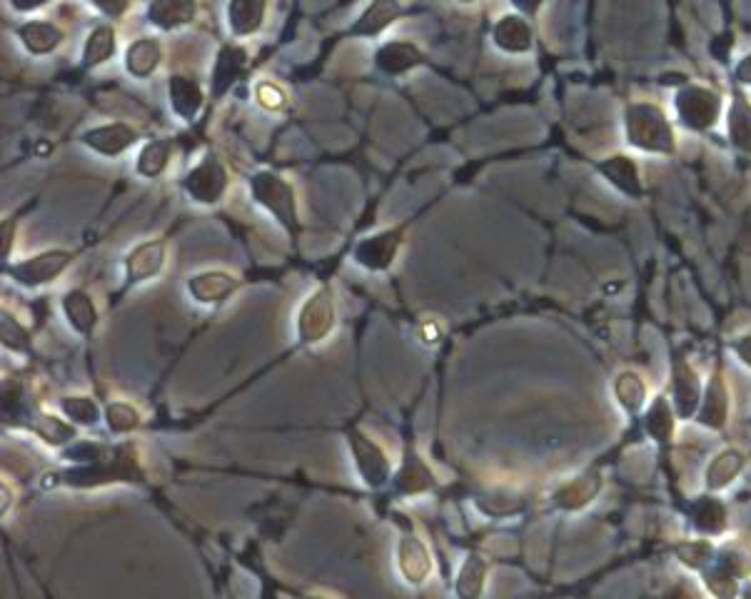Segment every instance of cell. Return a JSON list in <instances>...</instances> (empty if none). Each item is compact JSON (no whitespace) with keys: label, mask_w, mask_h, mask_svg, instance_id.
Wrapping results in <instances>:
<instances>
[{"label":"cell","mask_w":751,"mask_h":599,"mask_svg":"<svg viewBox=\"0 0 751 599\" xmlns=\"http://www.w3.org/2000/svg\"><path fill=\"white\" fill-rule=\"evenodd\" d=\"M627 140L639 150L649 153H674V133L662 110L652 103H632L624 115Z\"/></svg>","instance_id":"obj_1"},{"label":"cell","mask_w":751,"mask_h":599,"mask_svg":"<svg viewBox=\"0 0 751 599\" xmlns=\"http://www.w3.org/2000/svg\"><path fill=\"white\" fill-rule=\"evenodd\" d=\"M677 113L687 128L709 130L722 113V100L714 90L702 88V85H687L677 95Z\"/></svg>","instance_id":"obj_2"},{"label":"cell","mask_w":751,"mask_h":599,"mask_svg":"<svg viewBox=\"0 0 751 599\" xmlns=\"http://www.w3.org/2000/svg\"><path fill=\"white\" fill-rule=\"evenodd\" d=\"M252 195L257 198V203L265 205L287 230L297 228V215H295V200H292V188L285 180L277 178L275 173H257L250 180Z\"/></svg>","instance_id":"obj_3"},{"label":"cell","mask_w":751,"mask_h":599,"mask_svg":"<svg viewBox=\"0 0 751 599\" xmlns=\"http://www.w3.org/2000/svg\"><path fill=\"white\" fill-rule=\"evenodd\" d=\"M225 185H228V175H225V168L220 165V160L213 158V155L203 158V163L195 165L183 180L185 193L205 205L218 203L220 195L225 193Z\"/></svg>","instance_id":"obj_4"},{"label":"cell","mask_w":751,"mask_h":599,"mask_svg":"<svg viewBox=\"0 0 751 599\" xmlns=\"http://www.w3.org/2000/svg\"><path fill=\"white\" fill-rule=\"evenodd\" d=\"M130 477V460L128 457H118V460H108L100 452L95 460L83 462L75 470H68L60 475V482L63 485H73V487H90V485H100V482H113V480H128Z\"/></svg>","instance_id":"obj_5"},{"label":"cell","mask_w":751,"mask_h":599,"mask_svg":"<svg viewBox=\"0 0 751 599\" xmlns=\"http://www.w3.org/2000/svg\"><path fill=\"white\" fill-rule=\"evenodd\" d=\"M68 263L70 253H65V250H53V253H43L33 260H25V263L20 265H10V268H5V273L13 275L18 283L35 288V285H43L48 283V280L58 278Z\"/></svg>","instance_id":"obj_6"},{"label":"cell","mask_w":751,"mask_h":599,"mask_svg":"<svg viewBox=\"0 0 751 599\" xmlns=\"http://www.w3.org/2000/svg\"><path fill=\"white\" fill-rule=\"evenodd\" d=\"M402 15L400 0H372L365 13L350 28L352 38H375Z\"/></svg>","instance_id":"obj_7"},{"label":"cell","mask_w":751,"mask_h":599,"mask_svg":"<svg viewBox=\"0 0 751 599\" xmlns=\"http://www.w3.org/2000/svg\"><path fill=\"white\" fill-rule=\"evenodd\" d=\"M245 63H248V50L240 48V45L228 43L220 48L218 63L213 70V95L215 98H223L230 88L240 80V75L245 73Z\"/></svg>","instance_id":"obj_8"},{"label":"cell","mask_w":751,"mask_h":599,"mask_svg":"<svg viewBox=\"0 0 751 599\" xmlns=\"http://www.w3.org/2000/svg\"><path fill=\"white\" fill-rule=\"evenodd\" d=\"M377 68L387 75H402L407 70L417 68V65L425 63V55L417 48L415 43H407V40H390V43L382 45L375 55Z\"/></svg>","instance_id":"obj_9"},{"label":"cell","mask_w":751,"mask_h":599,"mask_svg":"<svg viewBox=\"0 0 751 599\" xmlns=\"http://www.w3.org/2000/svg\"><path fill=\"white\" fill-rule=\"evenodd\" d=\"M135 140H138V133L125 123L103 125V128H93L83 135V143L88 148H93L100 155H110V158L128 150Z\"/></svg>","instance_id":"obj_10"},{"label":"cell","mask_w":751,"mask_h":599,"mask_svg":"<svg viewBox=\"0 0 751 599\" xmlns=\"http://www.w3.org/2000/svg\"><path fill=\"white\" fill-rule=\"evenodd\" d=\"M492 38L504 53H527L532 48V28L519 15H504L492 30Z\"/></svg>","instance_id":"obj_11"},{"label":"cell","mask_w":751,"mask_h":599,"mask_svg":"<svg viewBox=\"0 0 751 599\" xmlns=\"http://www.w3.org/2000/svg\"><path fill=\"white\" fill-rule=\"evenodd\" d=\"M195 18V0H153L148 5V20L160 30L188 25Z\"/></svg>","instance_id":"obj_12"},{"label":"cell","mask_w":751,"mask_h":599,"mask_svg":"<svg viewBox=\"0 0 751 599\" xmlns=\"http://www.w3.org/2000/svg\"><path fill=\"white\" fill-rule=\"evenodd\" d=\"M397 245H400V235H397L395 230H387V233L377 235V238L360 243V248L355 250V258L357 263L365 265V268L382 270L392 263Z\"/></svg>","instance_id":"obj_13"},{"label":"cell","mask_w":751,"mask_h":599,"mask_svg":"<svg viewBox=\"0 0 751 599\" xmlns=\"http://www.w3.org/2000/svg\"><path fill=\"white\" fill-rule=\"evenodd\" d=\"M168 90H170V103H173V110L183 120H193L195 115H198V110L203 108L205 95H203V88H200L195 80L183 78V75H173L168 83Z\"/></svg>","instance_id":"obj_14"},{"label":"cell","mask_w":751,"mask_h":599,"mask_svg":"<svg viewBox=\"0 0 751 599\" xmlns=\"http://www.w3.org/2000/svg\"><path fill=\"white\" fill-rule=\"evenodd\" d=\"M262 20H265V0H230L228 23L235 35L245 38L257 33Z\"/></svg>","instance_id":"obj_15"},{"label":"cell","mask_w":751,"mask_h":599,"mask_svg":"<svg viewBox=\"0 0 751 599\" xmlns=\"http://www.w3.org/2000/svg\"><path fill=\"white\" fill-rule=\"evenodd\" d=\"M163 60V50L155 38H140L125 53V68L135 78H148L150 73H155V68Z\"/></svg>","instance_id":"obj_16"},{"label":"cell","mask_w":751,"mask_h":599,"mask_svg":"<svg viewBox=\"0 0 751 599\" xmlns=\"http://www.w3.org/2000/svg\"><path fill=\"white\" fill-rule=\"evenodd\" d=\"M352 447H355L357 465H360V472L365 475L367 485L380 487L387 480V462L382 457V452L372 442H367L365 437L357 435V432H352Z\"/></svg>","instance_id":"obj_17"},{"label":"cell","mask_w":751,"mask_h":599,"mask_svg":"<svg viewBox=\"0 0 751 599\" xmlns=\"http://www.w3.org/2000/svg\"><path fill=\"white\" fill-rule=\"evenodd\" d=\"M163 265V243H145L140 248H135L133 253L128 255V263H125V270H128V283H143V280L153 278L155 273Z\"/></svg>","instance_id":"obj_18"},{"label":"cell","mask_w":751,"mask_h":599,"mask_svg":"<svg viewBox=\"0 0 751 599\" xmlns=\"http://www.w3.org/2000/svg\"><path fill=\"white\" fill-rule=\"evenodd\" d=\"M20 40H23L25 48L33 55H45L50 50H55L63 40V30L53 23H45V20H35V23H25L18 30Z\"/></svg>","instance_id":"obj_19"},{"label":"cell","mask_w":751,"mask_h":599,"mask_svg":"<svg viewBox=\"0 0 751 599\" xmlns=\"http://www.w3.org/2000/svg\"><path fill=\"white\" fill-rule=\"evenodd\" d=\"M115 30L110 25H98L93 33L88 35L83 48V65L85 68H98L105 60L115 55Z\"/></svg>","instance_id":"obj_20"},{"label":"cell","mask_w":751,"mask_h":599,"mask_svg":"<svg viewBox=\"0 0 751 599\" xmlns=\"http://www.w3.org/2000/svg\"><path fill=\"white\" fill-rule=\"evenodd\" d=\"M729 135L737 148L751 153V105L742 93H734L732 110H729Z\"/></svg>","instance_id":"obj_21"},{"label":"cell","mask_w":751,"mask_h":599,"mask_svg":"<svg viewBox=\"0 0 751 599\" xmlns=\"http://www.w3.org/2000/svg\"><path fill=\"white\" fill-rule=\"evenodd\" d=\"M599 173L607 175V178L612 180L617 188H622L624 193H629V195L642 193V188H639L637 168H634V163L629 158H622V155H617V158L604 160V163H599Z\"/></svg>","instance_id":"obj_22"},{"label":"cell","mask_w":751,"mask_h":599,"mask_svg":"<svg viewBox=\"0 0 751 599\" xmlns=\"http://www.w3.org/2000/svg\"><path fill=\"white\" fill-rule=\"evenodd\" d=\"M63 307H65V315L70 317V322H73L75 330L85 332V335L93 330L98 315H95V307H93V302H90L88 295L80 293V290H73V293L65 295Z\"/></svg>","instance_id":"obj_23"},{"label":"cell","mask_w":751,"mask_h":599,"mask_svg":"<svg viewBox=\"0 0 751 599\" xmlns=\"http://www.w3.org/2000/svg\"><path fill=\"white\" fill-rule=\"evenodd\" d=\"M674 395H677L679 412H682L684 417H687L689 412H694V407H697V400H699V382H697V377H694V372L689 370L687 365H682V362H677Z\"/></svg>","instance_id":"obj_24"},{"label":"cell","mask_w":751,"mask_h":599,"mask_svg":"<svg viewBox=\"0 0 751 599\" xmlns=\"http://www.w3.org/2000/svg\"><path fill=\"white\" fill-rule=\"evenodd\" d=\"M168 155H170L168 140H150L138 158V173L145 175V178H155V175L163 173L165 165H168Z\"/></svg>","instance_id":"obj_25"},{"label":"cell","mask_w":751,"mask_h":599,"mask_svg":"<svg viewBox=\"0 0 751 599\" xmlns=\"http://www.w3.org/2000/svg\"><path fill=\"white\" fill-rule=\"evenodd\" d=\"M694 520L697 527L704 532H722L724 530V507L714 500H704L694 507Z\"/></svg>","instance_id":"obj_26"},{"label":"cell","mask_w":751,"mask_h":599,"mask_svg":"<svg viewBox=\"0 0 751 599\" xmlns=\"http://www.w3.org/2000/svg\"><path fill=\"white\" fill-rule=\"evenodd\" d=\"M739 467H742V457H739L737 452H724V455L714 462L712 470H709V487L727 485V482L737 475Z\"/></svg>","instance_id":"obj_27"},{"label":"cell","mask_w":751,"mask_h":599,"mask_svg":"<svg viewBox=\"0 0 751 599\" xmlns=\"http://www.w3.org/2000/svg\"><path fill=\"white\" fill-rule=\"evenodd\" d=\"M63 412L70 420H78L83 425H93L98 422V405L93 400H85V397H68V400L60 402Z\"/></svg>","instance_id":"obj_28"},{"label":"cell","mask_w":751,"mask_h":599,"mask_svg":"<svg viewBox=\"0 0 751 599\" xmlns=\"http://www.w3.org/2000/svg\"><path fill=\"white\" fill-rule=\"evenodd\" d=\"M647 430L662 442L667 440L669 432H672V412H669L667 402H664V400H657V405H654L652 412H649Z\"/></svg>","instance_id":"obj_29"},{"label":"cell","mask_w":751,"mask_h":599,"mask_svg":"<svg viewBox=\"0 0 751 599\" xmlns=\"http://www.w3.org/2000/svg\"><path fill=\"white\" fill-rule=\"evenodd\" d=\"M200 283L208 285V290H200V293H195V298H198L200 302H218L223 300L225 295L233 290V280L228 278V275H220V273H213V283H208V275H200Z\"/></svg>","instance_id":"obj_30"},{"label":"cell","mask_w":751,"mask_h":599,"mask_svg":"<svg viewBox=\"0 0 751 599\" xmlns=\"http://www.w3.org/2000/svg\"><path fill=\"white\" fill-rule=\"evenodd\" d=\"M108 425L113 427L115 432L130 430V427L138 425V412H135L130 405H110Z\"/></svg>","instance_id":"obj_31"},{"label":"cell","mask_w":751,"mask_h":599,"mask_svg":"<svg viewBox=\"0 0 751 599\" xmlns=\"http://www.w3.org/2000/svg\"><path fill=\"white\" fill-rule=\"evenodd\" d=\"M724 410H727V402H724V392H722V385H714V395L707 400V410H704L702 415V422H707V425L712 427H719L724 422Z\"/></svg>","instance_id":"obj_32"},{"label":"cell","mask_w":751,"mask_h":599,"mask_svg":"<svg viewBox=\"0 0 751 599\" xmlns=\"http://www.w3.org/2000/svg\"><path fill=\"white\" fill-rule=\"evenodd\" d=\"M257 100H260L265 108L277 110V108H282V103H285V95L280 93V88H277V85L265 83V85H260V88H257Z\"/></svg>","instance_id":"obj_33"},{"label":"cell","mask_w":751,"mask_h":599,"mask_svg":"<svg viewBox=\"0 0 751 599\" xmlns=\"http://www.w3.org/2000/svg\"><path fill=\"white\" fill-rule=\"evenodd\" d=\"M3 342H5V345H8V347H13V350H25V332L23 330H20V327L18 325H15V322L13 320H8V317H5V320H3Z\"/></svg>","instance_id":"obj_34"},{"label":"cell","mask_w":751,"mask_h":599,"mask_svg":"<svg viewBox=\"0 0 751 599\" xmlns=\"http://www.w3.org/2000/svg\"><path fill=\"white\" fill-rule=\"evenodd\" d=\"M90 3H93L100 13L108 15V18H120V15L128 10L130 0H90Z\"/></svg>","instance_id":"obj_35"},{"label":"cell","mask_w":751,"mask_h":599,"mask_svg":"<svg viewBox=\"0 0 751 599\" xmlns=\"http://www.w3.org/2000/svg\"><path fill=\"white\" fill-rule=\"evenodd\" d=\"M682 555L687 557V560H684V562H687V565L699 567L704 560H709V555H712V550H709L707 545H689L687 550L682 552Z\"/></svg>","instance_id":"obj_36"},{"label":"cell","mask_w":751,"mask_h":599,"mask_svg":"<svg viewBox=\"0 0 751 599\" xmlns=\"http://www.w3.org/2000/svg\"><path fill=\"white\" fill-rule=\"evenodd\" d=\"M734 78H737L739 83L751 85V55H747V58H744L742 63L737 65V70H734Z\"/></svg>","instance_id":"obj_37"},{"label":"cell","mask_w":751,"mask_h":599,"mask_svg":"<svg viewBox=\"0 0 751 599\" xmlns=\"http://www.w3.org/2000/svg\"><path fill=\"white\" fill-rule=\"evenodd\" d=\"M45 3H48V0H10V5H13L18 13H30V10L43 8Z\"/></svg>","instance_id":"obj_38"},{"label":"cell","mask_w":751,"mask_h":599,"mask_svg":"<svg viewBox=\"0 0 751 599\" xmlns=\"http://www.w3.org/2000/svg\"><path fill=\"white\" fill-rule=\"evenodd\" d=\"M542 3H544V0H512L514 8L522 10V13H527V15L537 13V10L542 8Z\"/></svg>","instance_id":"obj_39"},{"label":"cell","mask_w":751,"mask_h":599,"mask_svg":"<svg viewBox=\"0 0 751 599\" xmlns=\"http://www.w3.org/2000/svg\"><path fill=\"white\" fill-rule=\"evenodd\" d=\"M737 352L744 357V362H749L751 365V337H747V340L737 342Z\"/></svg>","instance_id":"obj_40"},{"label":"cell","mask_w":751,"mask_h":599,"mask_svg":"<svg viewBox=\"0 0 751 599\" xmlns=\"http://www.w3.org/2000/svg\"><path fill=\"white\" fill-rule=\"evenodd\" d=\"M460 3H475V0H460Z\"/></svg>","instance_id":"obj_41"}]
</instances>
